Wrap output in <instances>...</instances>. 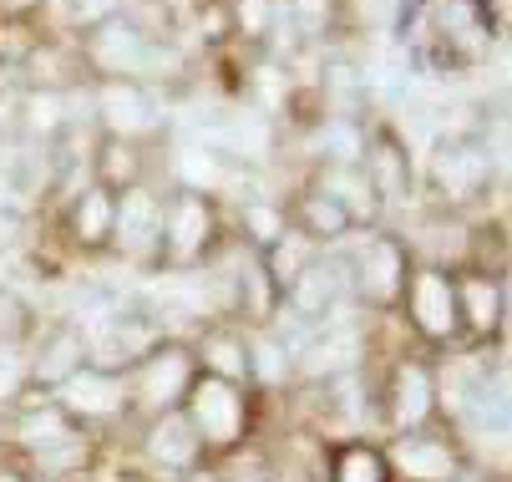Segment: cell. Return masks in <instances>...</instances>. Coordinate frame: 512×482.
<instances>
[{"instance_id":"cell-12","label":"cell","mask_w":512,"mask_h":482,"mask_svg":"<svg viewBox=\"0 0 512 482\" xmlns=\"http://www.w3.org/2000/svg\"><path fill=\"white\" fill-rule=\"evenodd\" d=\"M51 401L66 411L77 427H92V422H112L127 411V376L122 371H102V366H82L77 376H66Z\"/></svg>"},{"instance_id":"cell-7","label":"cell","mask_w":512,"mask_h":482,"mask_svg":"<svg viewBox=\"0 0 512 482\" xmlns=\"http://www.w3.org/2000/svg\"><path fill=\"white\" fill-rule=\"evenodd\" d=\"M127 406L142 411V417H163V411H178L188 386L198 381V361H193V346H183V340H158V346L132 361L127 371Z\"/></svg>"},{"instance_id":"cell-2","label":"cell","mask_w":512,"mask_h":482,"mask_svg":"<svg viewBox=\"0 0 512 482\" xmlns=\"http://www.w3.org/2000/svg\"><path fill=\"white\" fill-rule=\"evenodd\" d=\"M229 239V209L198 188H163V244L158 269H203L213 249Z\"/></svg>"},{"instance_id":"cell-32","label":"cell","mask_w":512,"mask_h":482,"mask_svg":"<svg viewBox=\"0 0 512 482\" xmlns=\"http://www.w3.org/2000/svg\"><path fill=\"white\" fill-rule=\"evenodd\" d=\"M178 477H183V482H224L218 472H208L203 462H198V467H188V472H178Z\"/></svg>"},{"instance_id":"cell-8","label":"cell","mask_w":512,"mask_h":482,"mask_svg":"<svg viewBox=\"0 0 512 482\" xmlns=\"http://www.w3.org/2000/svg\"><path fill=\"white\" fill-rule=\"evenodd\" d=\"M401 310H406L411 330L421 340H431V346H452V340L462 335L452 269H442V264H411L406 290H401Z\"/></svg>"},{"instance_id":"cell-23","label":"cell","mask_w":512,"mask_h":482,"mask_svg":"<svg viewBox=\"0 0 512 482\" xmlns=\"http://www.w3.org/2000/svg\"><path fill=\"white\" fill-rule=\"evenodd\" d=\"M82 427L66 417V411L51 401V396H36V401H21V417H16V442L26 447V452H51V447H61V442H71Z\"/></svg>"},{"instance_id":"cell-33","label":"cell","mask_w":512,"mask_h":482,"mask_svg":"<svg viewBox=\"0 0 512 482\" xmlns=\"http://www.w3.org/2000/svg\"><path fill=\"white\" fill-rule=\"evenodd\" d=\"M0 482H31L26 472H16V467H0Z\"/></svg>"},{"instance_id":"cell-3","label":"cell","mask_w":512,"mask_h":482,"mask_svg":"<svg viewBox=\"0 0 512 482\" xmlns=\"http://www.w3.org/2000/svg\"><path fill=\"white\" fill-rule=\"evenodd\" d=\"M345 264H350V295L365 310H396L401 290H406V274H411V249L401 239V229H365L350 234L340 244Z\"/></svg>"},{"instance_id":"cell-4","label":"cell","mask_w":512,"mask_h":482,"mask_svg":"<svg viewBox=\"0 0 512 482\" xmlns=\"http://www.w3.org/2000/svg\"><path fill=\"white\" fill-rule=\"evenodd\" d=\"M87 107H92V127L102 137H127V143H163L168 137L163 97L148 82L102 77L87 87Z\"/></svg>"},{"instance_id":"cell-16","label":"cell","mask_w":512,"mask_h":482,"mask_svg":"<svg viewBox=\"0 0 512 482\" xmlns=\"http://www.w3.org/2000/svg\"><path fill=\"white\" fill-rule=\"evenodd\" d=\"M305 173H310V183H320L350 214V224L360 234L365 229H386V209H381V198H376V188H371V178H365L360 163H310Z\"/></svg>"},{"instance_id":"cell-27","label":"cell","mask_w":512,"mask_h":482,"mask_svg":"<svg viewBox=\"0 0 512 482\" xmlns=\"http://www.w3.org/2000/svg\"><path fill=\"white\" fill-rule=\"evenodd\" d=\"M279 0H229V31L239 51H264L279 26Z\"/></svg>"},{"instance_id":"cell-11","label":"cell","mask_w":512,"mask_h":482,"mask_svg":"<svg viewBox=\"0 0 512 482\" xmlns=\"http://www.w3.org/2000/svg\"><path fill=\"white\" fill-rule=\"evenodd\" d=\"M452 290H457L462 335L502 340V330H507V280H502V269L462 264V269H452Z\"/></svg>"},{"instance_id":"cell-20","label":"cell","mask_w":512,"mask_h":482,"mask_svg":"<svg viewBox=\"0 0 512 482\" xmlns=\"http://www.w3.org/2000/svg\"><path fill=\"white\" fill-rule=\"evenodd\" d=\"M279 6H284V21L300 46L330 51L340 36L355 31V0H279Z\"/></svg>"},{"instance_id":"cell-21","label":"cell","mask_w":512,"mask_h":482,"mask_svg":"<svg viewBox=\"0 0 512 482\" xmlns=\"http://www.w3.org/2000/svg\"><path fill=\"white\" fill-rule=\"evenodd\" d=\"M142 452H148L153 467H163V472H188V467L203 462V447H198L183 411H163V417H153L148 437H142Z\"/></svg>"},{"instance_id":"cell-14","label":"cell","mask_w":512,"mask_h":482,"mask_svg":"<svg viewBox=\"0 0 512 482\" xmlns=\"http://www.w3.org/2000/svg\"><path fill=\"white\" fill-rule=\"evenodd\" d=\"M284 209H289V224H295L305 239H315L320 249H340L350 234H360V229L350 224V214L340 209V203H335L320 183H310V173H300L295 183H289Z\"/></svg>"},{"instance_id":"cell-1","label":"cell","mask_w":512,"mask_h":482,"mask_svg":"<svg viewBox=\"0 0 512 482\" xmlns=\"http://www.w3.org/2000/svg\"><path fill=\"white\" fill-rule=\"evenodd\" d=\"M426 214H472L487 198H507V168L492 158L482 132H436L426 158H416Z\"/></svg>"},{"instance_id":"cell-10","label":"cell","mask_w":512,"mask_h":482,"mask_svg":"<svg viewBox=\"0 0 512 482\" xmlns=\"http://www.w3.org/2000/svg\"><path fill=\"white\" fill-rule=\"evenodd\" d=\"M355 295H350V264H345V254L340 249H325L295 285L284 290V310L289 315H300L305 325H325L330 315H340L345 305H350Z\"/></svg>"},{"instance_id":"cell-6","label":"cell","mask_w":512,"mask_h":482,"mask_svg":"<svg viewBox=\"0 0 512 482\" xmlns=\"http://www.w3.org/2000/svg\"><path fill=\"white\" fill-rule=\"evenodd\" d=\"M178 411L188 417V427H193L203 457H208V452H234V447L249 437V422H254L244 386L218 381V376H203V371H198V381L188 386V396H183Z\"/></svg>"},{"instance_id":"cell-15","label":"cell","mask_w":512,"mask_h":482,"mask_svg":"<svg viewBox=\"0 0 512 482\" xmlns=\"http://www.w3.org/2000/svg\"><path fill=\"white\" fill-rule=\"evenodd\" d=\"M112 214H117V193L102 183H82L77 193H66L61 203V229L71 249L82 254H112Z\"/></svg>"},{"instance_id":"cell-30","label":"cell","mask_w":512,"mask_h":482,"mask_svg":"<svg viewBox=\"0 0 512 482\" xmlns=\"http://www.w3.org/2000/svg\"><path fill=\"white\" fill-rule=\"evenodd\" d=\"M26 335H31V305L0 285V346H26Z\"/></svg>"},{"instance_id":"cell-24","label":"cell","mask_w":512,"mask_h":482,"mask_svg":"<svg viewBox=\"0 0 512 482\" xmlns=\"http://www.w3.org/2000/svg\"><path fill=\"white\" fill-rule=\"evenodd\" d=\"M320 254H325V249H320L315 239H305L295 224H289V229H284L269 249H259V264H264V274H269V285L284 295V290L295 285V280H300V274H305Z\"/></svg>"},{"instance_id":"cell-13","label":"cell","mask_w":512,"mask_h":482,"mask_svg":"<svg viewBox=\"0 0 512 482\" xmlns=\"http://www.w3.org/2000/svg\"><path fill=\"white\" fill-rule=\"evenodd\" d=\"M381 457H386L391 477H401V482H457V472H462L457 442L431 437L426 427L421 432H396V442Z\"/></svg>"},{"instance_id":"cell-17","label":"cell","mask_w":512,"mask_h":482,"mask_svg":"<svg viewBox=\"0 0 512 482\" xmlns=\"http://www.w3.org/2000/svg\"><path fill=\"white\" fill-rule=\"evenodd\" d=\"M26 361H31V386H26V391L51 396L66 376H77V371L87 366V335L71 325V320H56V325L36 340V351H26Z\"/></svg>"},{"instance_id":"cell-25","label":"cell","mask_w":512,"mask_h":482,"mask_svg":"<svg viewBox=\"0 0 512 482\" xmlns=\"http://www.w3.org/2000/svg\"><path fill=\"white\" fill-rule=\"evenodd\" d=\"M234 239H244L254 254L269 249L284 229H289V209H284V198H269V193H254L244 203H234Z\"/></svg>"},{"instance_id":"cell-28","label":"cell","mask_w":512,"mask_h":482,"mask_svg":"<svg viewBox=\"0 0 512 482\" xmlns=\"http://www.w3.org/2000/svg\"><path fill=\"white\" fill-rule=\"evenodd\" d=\"M330 472H335V482H396L391 467H386V457H381V447H371V442H345V447H335Z\"/></svg>"},{"instance_id":"cell-18","label":"cell","mask_w":512,"mask_h":482,"mask_svg":"<svg viewBox=\"0 0 512 482\" xmlns=\"http://www.w3.org/2000/svg\"><path fill=\"white\" fill-rule=\"evenodd\" d=\"M153 148H158V143H127V137H102V132H97L92 158H87V173H92V183H102L107 193H122V188H132V183H158Z\"/></svg>"},{"instance_id":"cell-5","label":"cell","mask_w":512,"mask_h":482,"mask_svg":"<svg viewBox=\"0 0 512 482\" xmlns=\"http://www.w3.org/2000/svg\"><path fill=\"white\" fill-rule=\"evenodd\" d=\"M360 168H365V178H371L386 219L421 209L416 153H411V143L401 137V127H396L391 117H365V153H360Z\"/></svg>"},{"instance_id":"cell-31","label":"cell","mask_w":512,"mask_h":482,"mask_svg":"<svg viewBox=\"0 0 512 482\" xmlns=\"http://www.w3.org/2000/svg\"><path fill=\"white\" fill-rule=\"evenodd\" d=\"M26 386H31L26 346H0V406H6V401H21Z\"/></svg>"},{"instance_id":"cell-9","label":"cell","mask_w":512,"mask_h":482,"mask_svg":"<svg viewBox=\"0 0 512 482\" xmlns=\"http://www.w3.org/2000/svg\"><path fill=\"white\" fill-rule=\"evenodd\" d=\"M158 244H163V183L122 188L112 214V254H122L127 264L158 269Z\"/></svg>"},{"instance_id":"cell-22","label":"cell","mask_w":512,"mask_h":482,"mask_svg":"<svg viewBox=\"0 0 512 482\" xmlns=\"http://www.w3.org/2000/svg\"><path fill=\"white\" fill-rule=\"evenodd\" d=\"M193 361L203 376L249 386V346H244V330H234V325H208L193 346Z\"/></svg>"},{"instance_id":"cell-26","label":"cell","mask_w":512,"mask_h":482,"mask_svg":"<svg viewBox=\"0 0 512 482\" xmlns=\"http://www.w3.org/2000/svg\"><path fill=\"white\" fill-rule=\"evenodd\" d=\"M244 346H249V381H254V386H279V381H289V371H295V356H289V346H284L269 325L244 330Z\"/></svg>"},{"instance_id":"cell-19","label":"cell","mask_w":512,"mask_h":482,"mask_svg":"<svg viewBox=\"0 0 512 482\" xmlns=\"http://www.w3.org/2000/svg\"><path fill=\"white\" fill-rule=\"evenodd\" d=\"M436 371L421 361H401L391 371V391H386V422L396 432H421L436 417Z\"/></svg>"},{"instance_id":"cell-29","label":"cell","mask_w":512,"mask_h":482,"mask_svg":"<svg viewBox=\"0 0 512 482\" xmlns=\"http://www.w3.org/2000/svg\"><path fill=\"white\" fill-rule=\"evenodd\" d=\"M122 11H127V0H61V31L87 36V31L117 21Z\"/></svg>"}]
</instances>
